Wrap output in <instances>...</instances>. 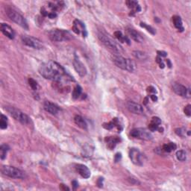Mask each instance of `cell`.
I'll return each mask as SVG.
<instances>
[{"instance_id": "cell-39", "label": "cell", "mask_w": 191, "mask_h": 191, "mask_svg": "<svg viewBox=\"0 0 191 191\" xmlns=\"http://www.w3.org/2000/svg\"><path fill=\"white\" fill-rule=\"evenodd\" d=\"M147 90H148V92H150V93H156V90H155V89L153 87H152V86H150V87H148V89H147Z\"/></svg>"}, {"instance_id": "cell-5", "label": "cell", "mask_w": 191, "mask_h": 191, "mask_svg": "<svg viewBox=\"0 0 191 191\" xmlns=\"http://www.w3.org/2000/svg\"><path fill=\"white\" fill-rule=\"evenodd\" d=\"M98 37L99 40L106 47L111 49L114 52L117 54H120L122 52V49L120 46L117 44V42L114 40L112 38L108 37L107 34H105L103 32H99L98 33Z\"/></svg>"}, {"instance_id": "cell-37", "label": "cell", "mask_w": 191, "mask_h": 191, "mask_svg": "<svg viewBox=\"0 0 191 191\" xmlns=\"http://www.w3.org/2000/svg\"><path fill=\"white\" fill-rule=\"evenodd\" d=\"M128 181H129V182L131 183V184H134V185H137V184H140V182L138 181V180L133 179V178H129V179H128Z\"/></svg>"}, {"instance_id": "cell-4", "label": "cell", "mask_w": 191, "mask_h": 191, "mask_svg": "<svg viewBox=\"0 0 191 191\" xmlns=\"http://www.w3.org/2000/svg\"><path fill=\"white\" fill-rule=\"evenodd\" d=\"M49 37L51 40L55 41V42L67 41L73 38L70 31L63 29H58V28L51 30L49 32Z\"/></svg>"}, {"instance_id": "cell-9", "label": "cell", "mask_w": 191, "mask_h": 191, "mask_svg": "<svg viewBox=\"0 0 191 191\" xmlns=\"http://www.w3.org/2000/svg\"><path fill=\"white\" fill-rule=\"evenodd\" d=\"M130 134L133 138L145 140V141H150L153 138L150 131H148L145 128H134L130 132Z\"/></svg>"}, {"instance_id": "cell-10", "label": "cell", "mask_w": 191, "mask_h": 191, "mask_svg": "<svg viewBox=\"0 0 191 191\" xmlns=\"http://www.w3.org/2000/svg\"><path fill=\"white\" fill-rule=\"evenodd\" d=\"M173 90L175 93L180 96L184 97V98L190 99L191 96L190 89L186 87L185 86L179 83H174L173 84Z\"/></svg>"}, {"instance_id": "cell-29", "label": "cell", "mask_w": 191, "mask_h": 191, "mask_svg": "<svg viewBox=\"0 0 191 191\" xmlns=\"http://www.w3.org/2000/svg\"><path fill=\"white\" fill-rule=\"evenodd\" d=\"M8 127V119L3 114H1V118H0V128L2 129H5Z\"/></svg>"}, {"instance_id": "cell-40", "label": "cell", "mask_w": 191, "mask_h": 191, "mask_svg": "<svg viewBox=\"0 0 191 191\" xmlns=\"http://www.w3.org/2000/svg\"><path fill=\"white\" fill-rule=\"evenodd\" d=\"M120 159H121V154L120 153L116 154V155H115V161L116 162L119 161V160H120Z\"/></svg>"}, {"instance_id": "cell-34", "label": "cell", "mask_w": 191, "mask_h": 191, "mask_svg": "<svg viewBox=\"0 0 191 191\" xmlns=\"http://www.w3.org/2000/svg\"><path fill=\"white\" fill-rule=\"evenodd\" d=\"M158 128H159V125H155V124L152 123V122H150V123L149 124V129L150 131H157Z\"/></svg>"}, {"instance_id": "cell-11", "label": "cell", "mask_w": 191, "mask_h": 191, "mask_svg": "<svg viewBox=\"0 0 191 191\" xmlns=\"http://www.w3.org/2000/svg\"><path fill=\"white\" fill-rule=\"evenodd\" d=\"M129 157L131 162L138 166H141L143 164L142 154L138 149L132 148L129 151Z\"/></svg>"}, {"instance_id": "cell-15", "label": "cell", "mask_w": 191, "mask_h": 191, "mask_svg": "<svg viewBox=\"0 0 191 191\" xmlns=\"http://www.w3.org/2000/svg\"><path fill=\"white\" fill-rule=\"evenodd\" d=\"M0 29H1L2 34L5 35L7 37H8L9 39H14V37H15L14 31L13 30L11 27L8 25V24L2 23L1 26H0Z\"/></svg>"}, {"instance_id": "cell-12", "label": "cell", "mask_w": 191, "mask_h": 191, "mask_svg": "<svg viewBox=\"0 0 191 191\" xmlns=\"http://www.w3.org/2000/svg\"><path fill=\"white\" fill-rule=\"evenodd\" d=\"M73 66H74L75 70L77 72L78 74L81 76V77H84L87 74V69H86L84 63L81 61L79 58H76L73 60Z\"/></svg>"}, {"instance_id": "cell-23", "label": "cell", "mask_w": 191, "mask_h": 191, "mask_svg": "<svg viewBox=\"0 0 191 191\" xmlns=\"http://www.w3.org/2000/svg\"><path fill=\"white\" fill-rule=\"evenodd\" d=\"M132 54L136 59L139 60H146L148 58V55L145 52H141V51H134Z\"/></svg>"}, {"instance_id": "cell-24", "label": "cell", "mask_w": 191, "mask_h": 191, "mask_svg": "<svg viewBox=\"0 0 191 191\" xmlns=\"http://www.w3.org/2000/svg\"><path fill=\"white\" fill-rule=\"evenodd\" d=\"M10 147L7 144H2L0 146V157L2 160H4L6 157V154L8 152Z\"/></svg>"}, {"instance_id": "cell-19", "label": "cell", "mask_w": 191, "mask_h": 191, "mask_svg": "<svg viewBox=\"0 0 191 191\" xmlns=\"http://www.w3.org/2000/svg\"><path fill=\"white\" fill-rule=\"evenodd\" d=\"M74 122L79 128H82V129L86 130L87 128V122H85L84 118L79 115H76L74 118Z\"/></svg>"}, {"instance_id": "cell-16", "label": "cell", "mask_w": 191, "mask_h": 191, "mask_svg": "<svg viewBox=\"0 0 191 191\" xmlns=\"http://www.w3.org/2000/svg\"><path fill=\"white\" fill-rule=\"evenodd\" d=\"M73 30L75 33H76V34H78L82 33L83 37H86V35H87V31H86L85 26H84V25L82 23V22L79 21V20H78L74 21Z\"/></svg>"}, {"instance_id": "cell-38", "label": "cell", "mask_w": 191, "mask_h": 191, "mask_svg": "<svg viewBox=\"0 0 191 191\" xmlns=\"http://www.w3.org/2000/svg\"><path fill=\"white\" fill-rule=\"evenodd\" d=\"M157 54L160 57H166L167 56V52H163V51H157Z\"/></svg>"}, {"instance_id": "cell-1", "label": "cell", "mask_w": 191, "mask_h": 191, "mask_svg": "<svg viewBox=\"0 0 191 191\" xmlns=\"http://www.w3.org/2000/svg\"><path fill=\"white\" fill-rule=\"evenodd\" d=\"M39 73L44 79L58 82L69 79L71 80L72 78L66 73L61 65L53 60H49L42 63L39 68Z\"/></svg>"}, {"instance_id": "cell-42", "label": "cell", "mask_w": 191, "mask_h": 191, "mask_svg": "<svg viewBox=\"0 0 191 191\" xmlns=\"http://www.w3.org/2000/svg\"><path fill=\"white\" fill-rule=\"evenodd\" d=\"M103 181V179H99V181H98V185H99V187H102V181Z\"/></svg>"}, {"instance_id": "cell-20", "label": "cell", "mask_w": 191, "mask_h": 191, "mask_svg": "<svg viewBox=\"0 0 191 191\" xmlns=\"http://www.w3.org/2000/svg\"><path fill=\"white\" fill-rule=\"evenodd\" d=\"M173 24H174L175 27H176L177 29H179V31H184V27H183L182 20H181V17H180L179 16H173Z\"/></svg>"}, {"instance_id": "cell-36", "label": "cell", "mask_w": 191, "mask_h": 191, "mask_svg": "<svg viewBox=\"0 0 191 191\" xmlns=\"http://www.w3.org/2000/svg\"><path fill=\"white\" fill-rule=\"evenodd\" d=\"M156 62L158 63L159 66H160V68H162V69H163V68H164L165 65H164V63H163V61H162L161 58H160V56H157V58H156Z\"/></svg>"}, {"instance_id": "cell-30", "label": "cell", "mask_w": 191, "mask_h": 191, "mask_svg": "<svg viewBox=\"0 0 191 191\" xmlns=\"http://www.w3.org/2000/svg\"><path fill=\"white\" fill-rule=\"evenodd\" d=\"M141 26L142 27V28H146V30H147L148 31H149V33H151L152 34H155V30L153 28H152V26H150V25H146V23H141Z\"/></svg>"}, {"instance_id": "cell-43", "label": "cell", "mask_w": 191, "mask_h": 191, "mask_svg": "<svg viewBox=\"0 0 191 191\" xmlns=\"http://www.w3.org/2000/svg\"><path fill=\"white\" fill-rule=\"evenodd\" d=\"M72 184H73V187H74V189H76V187H78V182L77 181H73V182H72Z\"/></svg>"}, {"instance_id": "cell-41", "label": "cell", "mask_w": 191, "mask_h": 191, "mask_svg": "<svg viewBox=\"0 0 191 191\" xmlns=\"http://www.w3.org/2000/svg\"><path fill=\"white\" fill-rule=\"evenodd\" d=\"M150 98H151V99H152L153 102H156L157 100V97L155 95H154V94L153 95H151L150 96Z\"/></svg>"}, {"instance_id": "cell-44", "label": "cell", "mask_w": 191, "mask_h": 191, "mask_svg": "<svg viewBox=\"0 0 191 191\" xmlns=\"http://www.w3.org/2000/svg\"><path fill=\"white\" fill-rule=\"evenodd\" d=\"M60 188H61V189H63V190H66H66H70V189H69V188H68V187H65V186H64V185H63V184H60Z\"/></svg>"}, {"instance_id": "cell-32", "label": "cell", "mask_w": 191, "mask_h": 191, "mask_svg": "<svg viewBox=\"0 0 191 191\" xmlns=\"http://www.w3.org/2000/svg\"><path fill=\"white\" fill-rule=\"evenodd\" d=\"M175 131H176V134L180 137H184L186 133V130L184 128H178L175 130Z\"/></svg>"}, {"instance_id": "cell-35", "label": "cell", "mask_w": 191, "mask_h": 191, "mask_svg": "<svg viewBox=\"0 0 191 191\" xmlns=\"http://www.w3.org/2000/svg\"><path fill=\"white\" fill-rule=\"evenodd\" d=\"M151 122H152V123L155 124V125H160V124H161V120H160V119L159 118V117H154L152 118V121H151Z\"/></svg>"}, {"instance_id": "cell-8", "label": "cell", "mask_w": 191, "mask_h": 191, "mask_svg": "<svg viewBox=\"0 0 191 191\" xmlns=\"http://www.w3.org/2000/svg\"><path fill=\"white\" fill-rule=\"evenodd\" d=\"M22 42L27 47H29L36 49H41L44 48L43 43L37 38L29 35H23L21 37Z\"/></svg>"}, {"instance_id": "cell-17", "label": "cell", "mask_w": 191, "mask_h": 191, "mask_svg": "<svg viewBox=\"0 0 191 191\" xmlns=\"http://www.w3.org/2000/svg\"><path fill=\"white\" fill-rule=\"evenodd\" d=\"M76 168L79 175L84 179H88L90 177V171L87 166L84 164H77Z\"/></svg>"}, {"instance_id": "cell-2", "label": "cell", "mask_w": 191, "mask_h": 191, "mask_svg": "<svg viewBox=\"0 0 191 191\" xmlns=\"http://www.w3.org/2000/svg\"><path fill=\"white\" fill-rule=\"evenodd\" d=\"M112 60L117 67L132 73L135 70L136 65L133 60L128 58H125L119 55H115L112 57Z\"/></svg>"}, {"instance_id": "cell-45", "label": "cell", "mask_w": 191, "mask_h": 191, "mask_svg": "<svg viewBox=\"0 0 191 191\" xmlns=\"http://www.w3.org/2000/svg\"><path fill=\"white\" fill-rule=\"evenodd\" d=\"M167 63H168L169 67H171V66H172V63H171V62H170V60H169V59H167Z\"/></svg>"}, {"instance_id": "cell-31", "label": "cell", "mask_w": 191, "mask_h": 191, "mask_svg": "<svg viewBox=\"0 0 191 191\" xmlns=\"http://www.w3.org/2000/svg\"><path fill=\"white\" fill-rule=\"evenodd\" d=\"M28 84H29L30 87H31V89L34 90H36L37 89V83L34 79H31V78H29L28 79Z\"/></svg>"}, {"instance_id": "cell-18", "label": "cell", "mask_w": 191, "mask_h": 191, "mask_svg": "<svg viewBox=\"0 0 191 191\" xmlns=\"http://www.w3.org/2000/svg\"><path fill=\"white\" fill-rule=\"evenodd\" d=\"M127 33H128V34L129 35L130 37L132 38V39L134 41H136V42H143V37L142 35H141L139 32H138L136 30L133 29V28H128V29H127Z\"/></svg>"}, {"instance_id": "cell-26", "label": "cell", "mask_w": 191, "mask_h": 191, "mask_svg": "<svg viewBox=\"0 0 191 191\" xmlns=\"http://www.w3.org/2000/svg\"><path fill=\"white\" fill-rule=\"evenodd\" d=\"M176 147L177 146H176V145L174 143H170L163 145V147H162V149L165 152H168L169 153V152H171L172 151H174L175 149H176Z\"/></svg>"}, {"instance_id": "cell-22", "label": "cell", "mask_w": 191, "mask_h": 191, "mask_svg": "<svg viewBox=\"0 0 191 191\" xmlns=\"http://www.w3.org/2000/svg\"><path fill=\"white\" fill-rule=\"evenodd\" d=\"M126 5H128V7L129 8L134 10L133 11H132L133 13L138 12L141 11V7H140V5H138V2H136V1H127Z\"/></svg>"}, {"instance_id": "cell-33", "label": "cell", "mask_w": 191, "mask_h": 191, "mask_svg": "<svg viewBox=\"0 0 191 191\" xmlns=\"http://www.w3.org/2000/svg\"><path fill=\"white\" fill-rule=\"evenodd\" d=\"M184 112L185 114V115H187V117H190L191 116V105H187L184 109Z\"/></svg>"}, {"instance_id": "cell-14", "label": "cell", "mask_w": 191, "mask_h": 191, "mask_svg": "<svg viewBox=\"0 0 191 191\" xmlns=\"http://www.w3.org/2000/svg\"><path fill=\"white\" fill-rule=\"evenodd\" d=\"M44 110L52 115H57L59 112V108L54 103L49 101H46L44 104Z\"/></svg>"}, {"instance_id": "cell-6", "label": "cell", "mask_w": 191, "mask_h": 191, "mask_svg": "<svg viewBox=\"0 0 191 191\" xmlns=\"http://www.w3.org/2000/svg\"><path fill=\"white\" fill-rule=\"evenodd\" d=\"M1 173L6 176H8L13 179H23L25 178V173L23 170L17 168L15 167L4 165L1 167Z\"/></svg>"}, {"instance_id": "cell-28", "label": "cell", "mask_w": 191, "mask_h": 191, "mask_svg": "<svg viewBox=\"0 0 191 191\" xmlns=\"http://www.w3.org/2000/svg\"><path fill=\"white\" fill-rule=\"evenodd\" d=\"M82 87H81L79 85L76 86V87H75L74 90H73V99H76L79 98V97L81 96V94H82Z\"/></svg>"}, {"instance_id": "cell-21", "label": "cell", "mask_w": 191, "mask_h": 191, "mask_svg": "<svg viewBox=\"0 0 191 191\" xmlns=\"http://www.w3.org/2000/svg\"><path fill=\"white\" fill-rule=\"evenodd\" d=\"M105 141L108 143V147L109 149H113L116 146V145L119 143V140L115 137H108L105 138Z\"/></svg>"}, {"instance_id": "cell-25", "label": "cell", "mask_w": 191, "mask_h": 191, "mask_svg": "<svg viewBox=\"0 0 191 191\" xmlns=\"http://www.w3.org/2000/svg\"><path fill=\"white\" fill-rule=\"evenodd\" d=\"M114 36H115V37L117 38V40L119 41L120 43H128V44H129V40L128 39V37L125 36H124L123 34H122V32L119 31H115L114 32Z\"/></svg>"}, {"instance_id": "cell-27", "label": "cell", "mask_w": 191, "mask_h": 191, "mask_svg": "<svg viewBox=\"0 0 191 191\" xmlns=\"http://www.w3.org/2000/svg\"><path fill=\"white\" fill-rule=\"evenodd\" d=\"M176 155L178 160H180V161H184L186 160V158H187V154H186L185 151L184 150L177 151Z\"/></svg>"}, {"instance_id": "cell-13", "label": "cell", "mask_w": 191, "mask_h": 191, "mask_svg": "<svg viewBox=\"0 0 191 191\" xmlns=\"http://www.w3.org/2000/svg\"><path fill=\"white\" fill-rule=\"evenodd\" d=\"M127 109L130 111V112L133 113L135 114H143V108L142 105L140 104L134 102H128L126 103Z\"/></svg>"}, {"instance_id": "cell-7", "label": "cell", "mask_w": 191, "mask_h": 191, "mask_svg": "<svg viewBox=\"0 0 191 191\" xmlns=\"http://www.w3.org/2000/svg\"><path fill=\"white\" fill-rule=\"evenodd\" d=\"M5 110L13 118L21 122L23 125H28L31 122V119L25 113H23V111L17 109V108L14 107H6Z\"/></svg>"}, {"instance_id": "cell-3", "label": "cell", "mask_w": 191, "mask_h": 191, "mask_svg": "<svg viewBox=\"0 0 191 191\" xmlns=\"http://www.w3.org/2000/svg\"><path fill=\"white\" fill-rule=\"evenodd\" d=\"M5 13L11 20H12L13 22L17 23L20 26H21L24 29H28V25L26 20L24 18L20 13L17 12V11L14 10L12 8L9 7V6L5 7Z\"/></svg>"}]
</instances>
